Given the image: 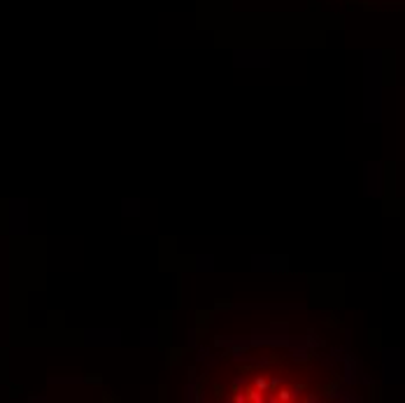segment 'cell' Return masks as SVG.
<instances>
[{
    "label": "cell",
    "instance_id": "cell-1",
    "mask_svg": "<svg viewBox=\"0 0 405 403\" xmlns=\"http://www.w3.org/2000/svg\"><path fill=\"white\" fill-rule=\"evenodd\" d=\"M338 378L319 361L270 352L221 361L202 394L210 401L231 403H308L331 399Z\"/></svg>",
    "mask_w": 405,
    "mask_h": 403
}]
</instances>
